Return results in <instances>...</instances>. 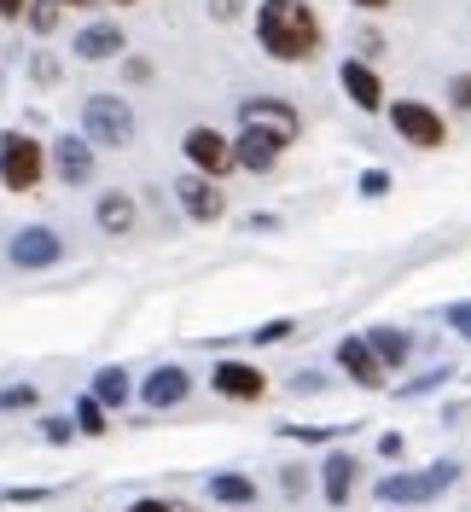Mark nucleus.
<instances>
[{
  "label": "nucleus",
  "instance_id": "obj_34",
  "mask_svg": "<svg viewBox=\"0 0 471 512\" xmlns=\"http://www.w3.org/2000/svg\"><path fill=\"white\" fill-rule=\"evenodd\" d=\"M0 18H24V0H0Z\"/></svg>",
  "mask_w": 471,
  "mask_h": 512
},
{
  "label": "nucleus",
  "instance_id": "obj_15",
  "mask_svg": "<svg viewBox=\"0 0 471 512\" xmlns=\"http://www.w3.org/2000/svg\"><path fill=\"white\" fill-rule=\"evenodd\" d=\"M76 53L82 59H117L123 53V30L117 24H88V30L76 35Z\"/></svg>",
  "mask_w": 471,
  "mask_h": 512
},
{
  "label": "nucleus",
  "instance_id": "obj_18",
  "mask_svg": "<svg viewBox=\"0 0 471 512\" xmlns=\"http://www.w3.org/2000/svg\"><path fill=\"white\" fill-rule=\"evenodd\" d=\"M99 227H105V233H128V227H134V204H128L123 192H105V198H99Z\"/></svg>",
  "mask_w": 471,
  "mask_h": 512
},
{
  "label": "nucleus",
  "instance_id": "obj_14",
  "mask_svg": "<svg viewBox=\"0 0 471 512\" xmlns=\"http://www.w3.org/2000/svg\"><path fill=\"white\" fill-rule=\"evenodd\" d=\"M140 396H146V408H175V402L187 396V373H181V367H157Z\"/></svg>",
  "mask_w": 471,
  "mask_h": 512
},
{
  "label": "nucleus",
  "instance_id": "obj_32",
  "mask_svg": "<svg viewBox=\"0 0 471 512\" xmlns=\"http://www.w3.org/2000/svg\"><path fill=\"white\" fill-rule=\"evenodd\" d=\"M355 47L373 59V53H384V35H378V30H361V35H355Z\"/></svg>",
  "mask_w": 471,
  "mask_h": 512
},
{
  "label": "nucleus",
  "instance_id": "obj_12",
  "mask_svg": "<svg viewBox=\"0 0 471 512\" xmlns=\"http://www.w3.org/2000/svg\"><path fill=\"white\" fill-rule=\"evenodd\" d=\"M187 158L204 169V175H221L227 163H233V146L221 140V134H210V128H192L187 134Z\"/></svg>",
  "mask_w": 471,
  "mask_h": 512
},
{
  "label": "nucleus",
  "instance_id": "obj_6",
  "mask_svg": "<svg viewBox=\"0 0 471 512\" xmlns=\"http://www.w3.org/2000/svg\"><path fill=\"white\" fill-rule=\"evenodd\" d=\"M6 256H12L18 268H53V262L64 256V239L53 233V227H18L12 245H6Z\"/></svg>",
  "mask_w": 471,
  "mask_h": 512
},
{
  "label": "nucleus",
  "instance_id": "obj_23",
  "mask_svg": "<svg viewBox=\"0 0 471 512\" xmlns=\"http://www.w3.org/2000/svg\"><path fill=\"white\" fill-rule=\"evenodd\" d=\"M76 425H82L88 437H99V431H105V402H99V396H82V402H76Z\"/></svg>",
  "mask_w": 471,
  "mask_h": 512
},
{
  "label": "nucleus",
  "instance_id": "obj_11",
  "mask_svg": "<svg viewBox=\"0 0 471 512\" xmlns=\"http://www.w3.org/2000/svg\"><path fill=\"white\" fill-rule=\"evenodd\" d=\"M216 390L221 396H233V402H256L268 379H262V367H245V361H221L216 367Z\"/></svg>",
  "mask_w": 471,
  "mask_h": 512
},
{
  "label": "nucleus",
  "instance_id": "obj_26",
  "mask_svg": "<svg viewBox=\"0 0 471 512\" xmlns=\"http://www.w3.org/2000/svg\"><path fill=\"white\" fill-rule=\"evenodd\" d=\"M442 379H448V367H437V373H425V379H413V384H402V396H425V390H437Z\"/></svg>",
  "mask_w": 471,
  "mask_h": 512
},
{
  "label": "nucleus",
  "instance_id": "obj_1",
  "mask_svg": "<svg viewBox=\"0 0 471 512\" xmlns=\"http://www.w3.org/2000/svg\"><path fill=\"white\" fill-rule=\"evenodd\" d=\"M256 30H262V47L285 64L314 59V47H320V24H314V12L303 0H262Z\"/></svg>",
  "mask_w": 471,
  "mask_h": 512
},
{
  "label": "nucleus",
  "instance_id": "obj_20",
  "mask_svg": "<svg viewBox=\"0 0 471 512\" xmlns=\"http://www.w3.org/2000/svg\"><path fill=\"white\" fill-rule=\"evenodd\" d=\"M94 396L105 402V408H123V402H128V379H123V367H99Z\"/></svg>",
  "mask_w": 471,
  "mask_h": 512
},
{
  "label": "nucleus",
  "instance_id": "obj_25",
  "mask_svg": "<svg viewBox=\"0 0 471 512\" xmlns=\"http://www.w3.org/2000/svg\"><path fill=\"white\" fill-rule=\"evenodd\" d=\"M280 437H291V443H326L332 431H320V425H285Z\"/></svg>",
  "mask_w": 471,
  "mask_h": 512
},
{
  "label": "nucleus",
  "instance_id": "obj_9",
  "mask_svg": "<svg viewBox=\"0 0 471 512\" xmlns=\"http://www.w3.org/2000/svg\"><path fill=\"white\" fill-rule=\"evenodd\" d=\"M338 367H344L355 384H367V390L384 384V361H378V350L367 338H344V344H338Z\"/></svg>",
  "mask_w": 471,
  "mask_h": 512
},
{
  "label": "nucleus",
  "instance_id": "obj_30",
  "mask_svg": "<svg viewBox=\"0 0 471 512\" xmlns=\"http://www.w3.org/2000/svg\"><path fill=\"white\" fill-rule=\"evenodd\" d=\"M448 94H454L460 111H471V76H454V82H448Z\"/></svg>",
  "mask_w": 471,
  "mask_h": 512
},
{
  "label": "nucleus",
  "instance_id": "obj_16",
  "mask_svg": "<svg viewBox=\"0 0 471 512\" xmlns=\"http://www.w3.org/2000/svg\"><path fill=\"white\" fill-rule=\"evenodd\" d=\"M274 152H280V146H274L268 134L245 128V134H239V146H233V163H245L251 175H262V169H274Z\"/></svg>",
  "mask_w": 471,
  "mask_h": 512
},
{
  "label": "nucleus",
  "instance_id": "obj_31",
  "mask_svg": "<svg viewBox=\"0 0 471 512\" xmlns=\"http://www.w3.org/2000/svg\"><path fill=\"white\" fill-rule=\"evenodd\" d=\"M280 338H291V320H274V326L256 332V344H280Z\"/></svg>",
  "mask_w": 471,
  "mask_h": 512
},
{
  "label": "nucleus",
  "instance_id": "obj_5",
  "mask_svg": "<svg viewBox=\"0 0 471 512\" xmlns=\"http://www.w3.org/2000/svg\"><path fill=\"white\" fill-rule=\"evenodd\" d=\"M0 181L12 192H30L41 181V146L30 134H0Z\"/></svg>",
  "mask_w": 471,
  "mask_h": 512
},
{
  "label": "nucleus",
  "instance_id": "obj_35",
  "mask_svg": "<svg viewBox=\"0 0 471 512\" xmlns=\"http://www.w3.org/2000/svg\"><path fill=\"white\" fill-rule=\"evenodd\" d=\"M210 6H216V18H233L239 12V0H210Z\"/></svg>",
  "mask_w": 471,
  "mask_h": 512
},
{
  "label": "nucleus",
  "instance_id": "obj_33",
  "mask_svg": "<svg viewBox=\"0 0 471 512\" xmlns=\"http://www.w3.org/2000/svg\"><path fill=\"white\" fill-rule=\"evenodd\" d=\"M41 437H53V443H64V437H70V419H47V425H41Z\"/></svg>",
  "mask_w": 471,
  "mask_h": 512
},
{
  "label": "nucleus",
  "instance_id": "obj_4",
  "mask_svg": "<svg viewBox=\"0 0 471 512\" xmlns=\"http://www.w3.org/2000/svg\"><path fill=\"white\" fill-rule=\"evenodd\" d=\"M239 123L256 128V134H268L274 146H291L297 134H303V123H297V111L285 105V99H245L239 105Z\"/></svg>",
  "mask_w": 471,
  "mask_h": 512
},
{
  "label": "nucleus",
  "instance_id": "obj_3",
  "mask_svg": "<svg viewBox=\"0 0 471 512\" xmlns=\"http://www.w3.org/2000/svg\"><path fill=\"white\" fill-rule=\"evenodd\" d=\"M454 478H460V466H454V460H442V466H431V472H396V478L378 483V501H396V507L408 501V507H413V501H431V495H442Z\"/></svg>",
  "mask_w": 471,
  "mask_h": 512
},
{
  "label": "nucleus",
  "instance_id": "obj_24",
  "mask_svg": "<svg viewBox=\"0 0 471 512\" xmlns=\"http://www.w3.org/2000/svg\"><path fill=\"white\" fill-rule=\"evenodd\" d=\"M0 408H35V390H30V384H12V390H0Z\"/></svg>",
  "mask_w": 471,
  "mask_h": 512
},
{
  "label": "nucleus",
  "instance_id": "obj_13",
  "mask_svg": "<svg viewBox=\"0 0 471 512\" xmlns=\"http://www.w3.org/2000/svg\"><path fill=\"white\" fill-rule=\"evenodd\" d=\"M338 82L349 88V99L361 105V111H378L384 105V88H378V76L367 70L361 59H344V70H338Z\"/></svg>",
  "mask_w": 471,
  "mask_h": 512
},
{
  "label": "nucleus",
  "instance_id": "obj_22",
  "mask_svg": "<svg viewBox=\"0 0 471 512\" xmlns=\"http://www.w3.org/2000/svg\"><path fill=\"white\" fill-rule=\"evenodd\" d=\"M59 6H64V0H30V30L35 35H53V30H59Z\"/></svg>",
  "mask_w": 471,
  "mask_h": 512
},
{
  "label": "nucleus",
  "instance_id": "obj_10",
  "mask_svg": "<svg viewBox=\"0 0 471 512\" xmlns=\"http://www.w3.org/2000/svg\"><path fill=\"white\" fill-rule=\"evenodd\" d=\"M53 169H59V181H70V187L94 181V152H88V140H82V134H59V146H53Z\"/></svg>",
  "mask_w": 471,
  "mask_h": 512
},
{
  "label": "nucleus",
  "instance_id": "obj_7",
  "mask_svg": "<svg viewBox=\"0 0 471 512\" xmlns=\"http://www.w3.org/2000/svg\"><path fill=\"white\" fill-rule=\"evenodd\" d=\"M390 123H396V134H408L413 146H442V117L431 111V105H419V99H396L390 105Z\"/></svg>",
  "mask_w": 471,
  "mask_h": 512
},
{
  "label": "nucleus",
  "instance_id": "obj_29",
  "mask_svg": "<svg viewBox=\"0 0 471 512\" xmlns=\"http://www.w3.org/2000/svg\"><path fill=\"white\" fill-rule=\"evenodd\" d=\"M384 187H390V175H384V169H367V175H361V192H367V198H378Z\"/></svg>",
  "mask_w": 471,
  "mask_h": 512
},
{
  "label": "nucleus",
  "instance_id": "obj_28",
  "mask_svg": "<svg viewBox=\"0 0 471 512\" xmlns=\"http://www.w3.org/2000/svg\"><path fill=\"white\" fill-rule=\"evenodd\" d=\"M30 76H35V82H53V76H59V64L47 59V53H35V59H30Z\"/></svg>",
  "mask_w": 471,
  "mask_h": 512
},
{
  "label": "nucleus",
  "instance_id": "obj_37",
  "mask_svg": "<svg viewBox=\"0 0 471 512\" xmlns=\"http://www.w3.org/2000/svg\"><path fill=\"white\" fill-rule=\"evenodd\" d=\"M355 6H367V12H378V6H390V0H355Z\"/></svg>",
  "mask_w": 471,
  "mask_h": 512
},
{
  "label": "nucleus",
  "instance_id": "obj_27",
  "mask_svg": "<svg viewBox=\"0 0 471 512\" xmlns=\"http://www.w3.org/2000/svg\"><path fill=\"white\" fill-rule=\"evenodd\" d=\"M448 326H454L460 338H471V303H454V309H448Z\"/></svg>",
  "mask_w": 471,
  "mask_h": 512
},
{
  "label": "nucleus",
  "instance_id": "obj_19",
  "mask_svg": "<svg viewBox=\"0 0 471 512\" xmlns=\"http://www.w3.org/2000/svg\"><path fill=\"white\" fill-rule=\"evenodd\" d=\"M367 344L378 350V361H384V367H402V361H408V332H396V326H378Z\"/></svg>",
  "mask_w": 471,
  "mask_h": 512
},
{
  "label": "nucleus",
  "instance_id": "obj_2",
  "mask_svg": "<svg viewBox=\"0 0 471 512\" xmlns=\"http://www.w3.org/2000/svg\"><path fill=\"white\" fill-rule=\"evenodd\" d=\"M82 134L99 140V146H128V140H134V111H128L123 99L94 94L88 99V111H82Z\"/></svg>",
  "mask_w": 471,
  "mask_h": 512
},
{
  "label": "nucleus",
  "instance_id": "obj_17",
  "mask_svg": "<svg viewBox=\"0 0 471 512\" xmlns=\"http://www.w3.org/2000/svg\"><path fill=\"white\" fill-rule=\"evenodd\" d=\"M349 489H355V460L349 454H332L326 460V501L332 507H349Z\"/></svg>",
  "mask_w": 471,
  "mask_h": 512
},
{
  "label": "nucleus",
  "instance_id": "obj_38",
  "mask_svg": "<svg viewBox=\"0 0 471 512\" xmlns=\"http://www.w3.org/2000/svg\"><path fill=\"white\" fill-rule=\"evenodd\" d=\"M64 6H94V0H64Z\"/></svg>",
  "mask_w": 471,
  "mask_h": 512
},
{
  "label": "nucleus",
  "instance_id": "obj_39",
  "mask_svg": "<svg viewBox=\"0 0 471 512\" xmlns=\"http://www.w3.org/2000/svg\"><path fill=\"white\" fill-rule=\"evenodd\" d=\"M117 6H134V0H117Z\"/></svg>",
  "mask_w": 471,
  "mask_h": 512
},
{
  "label": "nucleus",
  "instance_id": "obj_36",
  "mask_svg": "<svg viewBox=\"0 0 471 512\" xmlns=\"http://www.w3.org/2000/svg\"><path fill=\"white\" fill-rule=\"evenodd\" d=\"M134 512H169V507H163V501H140Z\"/></svg>",
  "mask_w": 471,
  "mask_h": 512
},
{
  "label": "nucleus",
  "instance_id": "obj_21",
  "mask_svg": "<svg viewBox=\"0 0 471 512\" xmlns=\"http://www.w3.org/2000/svg\"><path fill=\"white\" fill-rule=\"evenodd\" d=\"M210 495H216V501H233V507H245V501H256V483H245V478H210Z\"/></svg>",
  "mask_w": 471,
  "mask_h": 512
},
{
  "label": "nucleus",
  "instance_id": "obj_8",
  "mask_svg": "<svg viewBox=\"0 0 471 512\" xmlns=\"http://www.w3.org/2000/svg\"><path fill=\"white\" fill-rule=\"evenodd\" d=\"M175 192H181V210H187L192 222H216L221 204H227V198H221V187L204 175V169H198V175H187V181H175Z\"/></svg>",
  "mask_w": 471,
  "mask_h": 512
}]
</instances>
